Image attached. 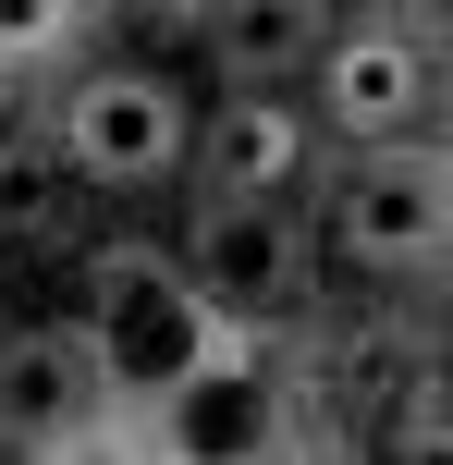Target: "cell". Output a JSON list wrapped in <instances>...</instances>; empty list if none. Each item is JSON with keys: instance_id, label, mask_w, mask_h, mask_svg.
<instances>
[{"instance_id": "cell-4", "label": "cell", "mask_w": 453, "mask_h": 465, "mask_svg": "<svg viewBox=\"0 0 453 465\" xmlns=\"http://www.w3.org/2000/svg\"><path fill=\"white\" fill-rule=\"evenodd\" d=\"M49 135H62L74 184H98V196H147V184H172V172H184L196 111H184V86H172V74H147V62H98V74H74V86H62Z\"/></svg>"}, {"instance_id": "cell-6", "label": "cell", "mask_w": 453, "mask_h": 465, "mask_svg": "<svg viewBox=\"0 0 453 465\" xmlns=\"http://www.w3.org/2000/svg\"><path fill=\"white\" fill-rule=\"evenodd\" d=\"M184 270H196V294H209L221 319L270 331V319H294V306H307V282H319V232L294 221V196H196Z\"/></svg>"}, {"instance_id": "cell-7", "label": "cell", "mask_w": 453, "mask_h": 465, "mask_svg": "<svg viewBox=\"0 0 453 465\" xmlns=\"http://www.w3.org/2000/svg\"><path fill=\"white\" fill-rule=\"evenodd\" d=\"M0 453H37V465L111 453V392H98L86 331H13L0 343Z\"/></svg>"}, {"instance_id": "cell-2", "label": "cell", "mask_w": 453, "mask_h": 465, "mask_svg": "<svg viewBox=\"0 0 453 465\" xmlns=\"http://www.w3.org/2000/svg\"><path fill=\"white\" fill-rule=\"evenodd\" d=\"M319 245L368 282H417L429 257H453V147H429V135L343 147L331 196H319Z\"/></svg>"}, {"instance_id": "cell-1", "label": "cell", "mask_w": 453, "mask_h": 465, "mask_svg": "<svg viewBox=\"0 0 453 465\" xmlns=\"http://www.w3.org/2000/svg\"><path fill=\"white\" fill-rule=\"evenodd\" d=\"M74 331H86V355H98L111 417H147V404L209 355L221 306L196 294L184 245H160V232H111V245L86 257V319H74Z\"/></svg>"}, {"instance_id": "cell-5", "label": "cell", "mask_w": 453, "mask_h": 465, "mask_svg": "<svg viewBox=\"0 0 453 465\" xmlns=\"http://www.w3.org/2000/svg\"><path fill=\"white\" fill-rule=\"evenodd\" d=\"M429 98H441V49L417 37V13H380V0H356V13L331 25V49H319V74H307L319 135H343V147L417 135Z\"/></svg>"}, {"instance_id": "cell-17", "label": "cell", "mask_w": 453, "mask_h": 465, "mask_svg": "<svg viewBox=\"0 0 453 465\" xmlns=\"http://www.w3.org/2000/svg\"><path fill=\"white\" fill-rule=\"evenodd\" d=\"M429 13H441V25H453V0H429Z\"/></svg>"}, {"instance_id": "cell-8", "label": "cell", "mask_w": 453, "mask_h": 465, "mask_svg": "<svg viewBox=\"0 0 453 465\" xmlns=\"http://www.w3.org/2000/svg\"><path fill=\"white\" fill-rule=\"evenodd\" d=\"M196 196H307L319 172V111L282 86H221V111L196 123Z\"/></svg>"}, {"instance_id": "cell-11", "label": "cell", "mask_w": 453, "mask_h": 465, "mask_svg": "<svg viewBox=\"0 0 453 465\" xmlns=\"http://www.w3.org/2000/svg\"><path fill=\"white\" fill-rule=\"evenodd\" d=\"M86 37V0H0V62H62Z\"/></svg>"}, {"instance_id": "cell-14", "label": "cell", "mask_w": 453, "mask_h": 465, "mask_svg": "<svg viewBox=\"0 0 453 465\" xmlns=\"http://www.w3.org/2000/svg\"><path fill=\"white\" fill-rule=\"evenodd\" d=\"M135 13H160V25H209V13H233V0H135Z\"/></svg>"}, {"instance_id": "cell-16", "label": "cell", "mask_w": 453, "mask_h": 465, "mask_svg": "<svg viewBox=\"0 0 453 465\" xmlns=\"http://www.w3.org/2000/svg\"><path fill=\"white\" fill-rule=\"evenodd\" d=\"M380 13H429V0H380Z\"/></svg>"}, {"instance_id": "cell-3", "label": "cell", "mask_w": 453, "mask_h": 465, "mask_svg": "<svg viewBox=\"0 0 453 465\" xmlns=\"http://www.w3.org/2000/svg\"><path fill=\"white\" fill-rule=\"evenodd\" d=\"M147 453H172V465H270V453H294V392H282V368H270V343L245 319H221L209 355L147 404Z\"/></svg>"}, {"instance_id": "cell-9", "label": "cell", "mask_w": 453, "mask_h": 465, "mask_svg": "<svg viewBox=\"0 0 453 465\" xmlns=\"http://www.w3.org/2000/svg\"><path fill=\"white\" fill-rule=\"evenodd\" d=\"M331 25H343V0H233V13H209L196 37H209L221 86H282V98H307Z\"/></svg>"}, {"instance_id": "cell-15", "label": "cell", "mask_w": 453, "mask_h": 465, "mask_svg": "<svg viewBox=\"0 0 453 465\" xmlns=\"http://www.w3.org/2000/svg\"><path fill=\"white\" fill-rule=\"evenodd\" d=\"M13 86H25V62H0V123H13Z\"/></svg>"}, {"instance_id": "cell-10", "label": "cell", "mask_w": 453, "mask_h": 465, "mask_svg": "<svg viewBox=\"0 0 453 465\" xmlns=\"http://www.w3.org/2000/svg\"><path fill=\"white\" fill-rule=\"evenodd\" d=\"M74 196V160L49 123H0V245H49Z\"/></svg>"}, {"instance_id": "cell-12", "label": "cell", "mask_w": 453, "mask_h": 465, "mask_svg": "<svg viewBox=\"0 0 453 465\" xmlns=\"http://www.w3.org/2000/svg\"><path fill=\"white\" fill-rule=\"evenodd\" d=\"M392 453H417V465H441L453 453V368H429L405 392V417H392Z\"/></svg>"}, {"instance_id": "cell-13", "label": "cell", "mask_w": 453, "mask_h": 465, "mask_svg": "<svg viewBox=\"0 0 453 465\" xmlns=\"http://www.w3.org/2000/svg\"><path fill=\"white\" fill-rule=\"evenodd\" d=\"M429 294H417V343H429V368H453V257H429Z\"/></svg>"}]
</instances>
